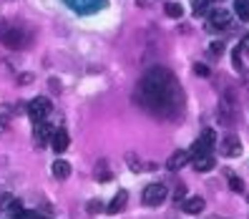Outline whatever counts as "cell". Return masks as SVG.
<instances>
[{
	"label": "cell",
	"instance_id": "6da1fadb",
	"mask_svg": "<svg viewBox=\"0 0 249 219\" xmlns=\"http://www.w3.org/2000/svg\"><path fill=\"white\" fill-rule=\"evenodd\" d=\"M0 38H3V43L8 48H13V51H20V48L28 46V36L16 25H3L0 28Z\"/></svg>",
	"mask_w": 249,
	"mask_h": 219
},
{
	"label": "cell",
	"instance_id": "7a4b0ae2",
	"mask_svg": "<svg viewBox=\"0 0 249 219\" xmlns=\"http://www.w3.org/2000/svg\"><path fill=\"white\" fill-rule=\"evenodd\" d=\"M166 194H169V189L164 186V184H149L143 189V194H141V201L146 204V207H156V204H161L166 199Z\"/></svg>",
	"mask_w": 249,
	"mask_h": 219
},
{
	"label": "cell",
	"instance_id": "3957f363",
	"mask_svg": "<svg viewBox=\"0 0 249 219\" xmlns=\"http://www.w3.org/2000/svg\"><path fill=\"white\" fill-rule=\"evenodd\" d=\"M48 113H51V101L46 96H38L28 104V116H31L33 121H46Z\"/></svg>",
	"mask_w": 249,
	"mask_h": 219
},
{
	"label": "cell",
	"instance_id": "277c9868",
	"mask_svg": "<svg viewBox=\"0 0 249 219\" xmlns=\"http://www.w3.org/2000/svg\"><path fill=\"white\" fill-rule=\"evenodd\" d=\"M229 25H231V16L227 10H212L209 13V23H207L209 31H227Z\"/></svg>",
	"mask_w": 249,
	"mask_h": 219
},
{
	"label": "cell",
	"instance_id": "5b68a950",
	"mask_svg": "<svg viewBox=\"0 0 249 219\" xmlns=\"http://www.w3.org/2000/svg\"><path fill=\"white\" fill-rule=\"evenodd\" d=\"M219 149H222L224 156L234 159V156H239V154H242V141H239V136L227 134V136L222 139V144H219Z\"/></svg>",
	"mask_w": 249,
	"mask_h": 219
},
{
	"label": "cell",
	"instance_id": "8992f818",
	"mask_svg": "<svg viewBox=\"0 0 249 219\" xmlns=\"http://www.w3.org/2000/svg\"><path fill=\"white\" fill-rule=\"evenodd\" d=\"M51 144H53V151H55V154H63V151L68 149V144H71L68 131H66V128H58L55 134H53V139H51Z\"/></svg>",
	"mask_w": 249,
	"mask_h": 219
},
{
	"label": "cell",
	"instance_id": "52a82bcc",
	"mask_svg": "<svg viewBox=\"0 0 249 219\" xmlns=\"http://www.w3.org/2000/svg\"><path fill=\"white\" fill-rule=\"evenodd\" d=\"M192 164H194L196 171H212L216 162H214V156H212V154H199V156L192 159Z\"/></svg>",
	"mask_w": 249,
	"mask_h": 219
},
{
	"label": "cell",
	"instance_id": "ba28073f",
	"mask_svg": "<svg viewBox=\"0 0 249 219\" xmlns=\"http://www.w3.org/2000/svg\"><path fill=\"white\" fill-rule=\"evenodd\" d=\"M181 209L186 214H201L204 212V199L201 197H189V199L181 201Z\"/></svg>",
	"mask_w": 249,
	"mask_h": 219
},
{
	"label": "cell",
	"instance_id": "9c48e42d",
	"mask_svg": "<svg viewBox=\"0 0 249 219\" xmlns=\"http://www.w3.org/2000/svg\"><path fill=\"white\" fill-rule=\"evenodd\" d=\"M126 201H128V192H119L111 201H108V207H106V212L108 214H119V212H124V207H126Z\"/></svg>",
	"mask_w": 249,
	"mask_h": 219
},
{
	"label": "cell",
	"instance_id": "30bf717a",
	"mask_svg": "<svg viewBox=\"0 0 249 219\" xmlns=\"http://www.w3.org/2000/svg\"><path fill=\"white\" fill-rule=\"evenodd\" d=\"M192 162V154L189 151H177V154H171V159H169V171H179L184 164H189Z\"/></svg>",
	"mask_w": 249,
	"mask_h": 219
},
{
	"label": "cell",
	"instance_id": "8fae6325",
	"mask_svg": "<svg viewBox=\"0 0 249 219\" xmlns=\"http://www.w3.org/2000/svg\"><path fill=\"white\" fill-rule=\"evenodd\" d=\"M53 139V128L48 124H43V121H36V141L43 146V144H48Z\"/></svg>",
	"mask_w": 249,
	"mask_h": 219
},
{
	"label": "cell",
	"instance_id": "7c38bea8",
	"mask_svg": "<svg viewBox=\"0 0 249 219\" xmlns=\"http://www.w3.org/2000/svg\"><path fill=\"white\" fill-rule=\"evenodd\" d=\"M53 177L55 179H68L71 177V164L63 162V159H55L53 162Z\"/></svg>",
	"mask_w": 249,
	"mask_h": 219
},
{
	"label": "cell",
	"instance_id": "4fadbf2b",
	"mask_svg": "<svg viewBox=\"0 0 249 219\" xmlns=\"http://www.w3.org/2000/svg\"><path fill=\"white\" fill-rule=\"evenodd\" d=\"M234 13L239 20L249 23V0H234Z\"/></svg>",
	"mask_w": 249,
	"mask_h": 219
},
{
	"label": "cell",
	"instance_id": "5bb4252c",
	"mask_svg": "<svg viewBox=\"0 0 249 219\" xmlns=\"http://www.w3.org/2000/svg\"><path fill=\"white\" fill-rule=\"evenodd\" d=\"M199 141H201V144H204V146H207V149L212 151L214 146H216V134H214L212 128H204V131H201V139H199Z\"/></svg>",
	"mask_w": 249,
	"mask_h": 219
},
{
	"label": "cell",
	"instance_id": "9a60e30c",
	"mask_svg": "<svg viewBox=\"0 0 249 219\" xmlns=\"http://www.w3.org/2000/svg\"><path fill=\"white\" fill-rule=\"evenodd\" d=\"M96 179L98 182H108L111 179V171H108V164L106 162H98L96 164Z\"/></svg>",
	"mask_w": 249,
	"mask_h": 219
},
{
	"label": "cell",
	"instance_id": "2e32d148",
	"mask_svg": "<svg viewBox=\"0 0 249 219\" xmlns=\"http://www.w3.org/2000/svg\"><path fill=\"white\" fill-rule=\"evenodd\" d=\"M227 179H229V189H231V192H237V194L244 192V182H242L239 177H234V174L227 171Z\"/></svg>",
	"mask_w": 249,
	"mask_h": 219
},
{
	"label": "cell",
	"instance_id": "e0dca14e",
	"mask_svg": "<svg viewBox=\"0 0 249 219\" xmlns=\"http://www.w3.org/2000/svg\"><path fill=\"white\" fill-rule=\"evenodd\" d=\"M164 10H166V16H169V18H181V16H184V8H181L179 3H166Z\"/></svg>",
	"mask_w": 249,
	"mask_h": 219
},
{
	"label": "cell",
	"instance_id": "ac0fdd59",
	"mask_svg": "<svg viewBox=\"0 0 249 219\" xmlns=\"http://www.w3.org/2000/svg\"><path fill=\"white\" fill-rule=\"evenodd\" d=\"M194 73H196V76H201V78H207L212 71H209V66H204V63H196V66H194Z\"/></svg>",
	"mask_w": 249,
	"mask_h": 219
},
{
	"label": "cell",
	"instance_id": "d6986e66",
	"mask_svg": "<svg viewBox=\"0 0 249 219\" xmlns=\"http://www.w3.org/2000/svg\"><path fill=\"white\" fill-rule=\"evenodd\" d=\"M207 3H209V0H194V13H196V16L207 13Z\"/></svg>",
	"mask_w": 249,
	"mask_h": 219
},
{
	"label": "cell",
	"instance_id": "ffe728a7",
	"mask_svg": "<svg viewBox=\"0 0 249 219\" xmlns=\"http://www.w3.org/2000/svg\"><path fill=\"white\" fill-rule=\"evenodd\" d=\"M239 53H242V48H237L231 53V61H234V68H237V71H242V55Z\"/></svg>",
	"mask_w": 249,
	"mask_h": 219
},
{
	"label": "cell",
	"instance_id": "44dd1931",
	"mask_svg": "<svg viewBox=\"0 0 249 219\" xmlns=\"http://www.w3.org/2000/svg\"><path fill=\"white\" fill-rule=\"evenodd\" d=\"M209 51H212V55H222V53H224V43H219V40L212 43V48H209Z\"/></svg>",
	"mask_w": 249,
	"mask_h": 219
},
{
	"label": "cell",
	"instance_id": "7402d4cb",
	"mask_svg": "<svg viewBox=\"0 0 249 219\" xmlns=\"http://www.w3.org/2000/svg\"><path fill=\"white\" fill-rule=\"evenodd\" d=\"M184 194H186V189H184V184L177 189V194H174V199H177V201H184Z\"/></svg>",
	"mask_w": 249,
	"mask_h": 219
},
{
	"label": "cell",
	"instance_id": "603a6c76",
	"mask_svg": "<svg viewBox=\"0 0 249 219\" xmlns=\"http://www.w3.org/2000/svg\"><path fill=\"white\" fill-rule=\"evenodd\" d=\"M18 219H38V214H36V212H20Z\"/></svg>",
	"mask_w": 249,
	"mask_h": 219
},
{
	"label": "cell",
	"instance_id": "cb8c5ba5",
	"mask_svg": "<svg viewBox=\"0 0 249 219\" xmlns=\"http://www.w3.org/2000/svg\"><path fill=\"white\" fill-rule=\"evenodd\" d=\"M101 209H104V207H101V201H96V199L89 204V212H101Z\"/></svg>",
	"mask_w": 249,
	"mask_h": 219
},
{
	"label": "cell",
	"instance_id": "d4e9b609",
	"mask_svg": "<svg viewBox=\"0 0 249 219\" xmlns=\"http://www.w3.org/2000/svg\"><path fill=\"white\" fill-rule=\"evenodd\" d=\"M239 48L249 53V33H244V38H242V46H239Z\"/></svg>",
	"mask_w": 249,
	"mask_h": 219
},
{
	"label": "cell",
	"instance_id": "484cf974",
	"mask_svg": "<svg viewBox=\"0 0 249 219\" xmlns=\"http://www.w3.org/2000/svg\"><path fill=\"white\" fill-rule=\"evenodd\" d=\"M38 219H43V217H38Z\"/></svg>",
	"mask_w": 249,
	"mask_h": 219
}]
</instances>
